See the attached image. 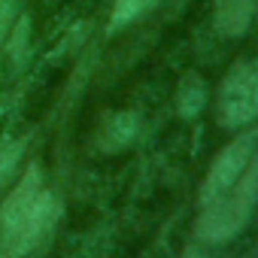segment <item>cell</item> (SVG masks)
Wrapping results in <instances>:
<instances>
[{
	"instance_id": "6da1fadb",
	"label": "cell",
	"mask_w": 258,
	"mask_h": 258,
	"mask_svg": "<svg viewBox=\"0 0 258 258\" xmlns=\"http://www.w3.org/2000/svg\"><path fill=\"white\" fill-rule=\"evenodd\" d=\"M58 216V201L34 164L0 204V258H25Z\"/></svg>"
},
{
	"instance_id": "7a4b0ae2",
	"label": "cell",
	"mask_w": 258,
	"mask_h": 258,
	"mask_svg": "<svg viewBox=\"0 0 258 258\" xmlns=\"http://www.w3.org/2000/svg\"><path fill=\"white\" fill-rule=\"evenodd\" d=\"M255 204H258V152L249 158V164L240 170L234 182H228L213 198L201 201L195 234L207 243H225L249 222Z\"/></svg>"
},
{
	"instance_id": "3957f363",
	"label": "cell",
	"mask_w": 258,
	"mask_h": 258,
	"mask_svg": "<svg viewBox=\"0 0 258 258\" xmlns=\"http://www.w3.org/2000/svg\"><path fill=\"white\" fill-rule=\"evenodd\" d=\"M258 118V58L228 70L216 94V121L222 127H246Z\"/></svg>"
},
{
	"instance_id": "277c9868",
	"label": "cell",
	"mask_w": 258,
	"mask_h": 258,
	"mask_svg": "<svg viewBox=\"0 0 258 258\" xmlns=\"http://www.w3.org/2000/svg\"><path fill=\"white\" fill-rule=\"evenodd\" d=\"M31 61V19H16L10 37L0 46V109L10 106L25 82V70Z\"/></svg>"
},
{
	"instance_id": "5b68a950",
	"label": "cell",
	"mask_w": 258,
	"mask_h": 258,
	"mask_svg": "<svg viewBox=\"0 0 258 258\" xmlns=\"http://www.w3.org/2000/svg\"><path fill=\"white\" fill-rule=\"evenodd\" d=\"M255 7L258 0H216V13H213L216 31L225 37H240L252 22Z\"/></svg>"
},
{
	"instance_id": "8992f818",
	"label": "cell",
	"mask_w": 258,
	"mask_h": 258,
	"mask_svg": "<svg viewBox=\"0 0 258 258\" xmlns=\"http://www.w3.org/2000/svg\"><path fill=\"white\" fill-rule=\"evenodd\" d=\"M134 131H137V115L134 112L112 115V121H106V131H103V149H121L124 143H131Z\"/></svg>"
},
{
	"instance_id": "52a82bcc",
	"label": "cell",
	"mask_w": 258,
	"mask_h": 258,
	"mask_svg": "<svg viewBox=\"0 0 258 258\" xmlns=\"http://www.w3.org/2000/svg\"><path fill=\"white\" fill-rule=\"evenodd\" d=\"M158 4V0H115V7H112V16H109V28L118 31L124 25H131L134 19H140L146 10H152Z\"/></svg>"
},
{
	"instance_id": "ba28073f",
	"label": "cell",
	"mask_w": 258,
	"mask_h": 258,
	"mask_svg": "<svg viewBox=\"0 0 258 258\" xmlns=\"http://www.w3.org/2000/svg\"><path fill=\"white\" fill-rule=\"evenodd\" d=\"M204 106V82L198 73H185L179 82V109L182 115H195Z\"/></svg>"
},
{
	"instance_id": "9c48e42d",
	"label": "cell",
	"mask_w": 258,
	"mask_h": 258,
	"mask_svg": "<svg viewBox=\"0 0 258 258\" xmlns=\"http://www.w3.org/2000/svg\"><path fill=\"white\" fill-rule=\"evenodd\" d=\"M25 152V140L19 137H0V185H7L13 170L19 167V158Z\"/></svg>"
},
{
	"instance_id": "30bf717a",
	"label": "cell",
	"mask_w": 258,
	"mask_h": 258,
	"mask_svg": "<svg viewBox=\"0 0 258 258\" xmlns=\"http://www.w3.org/2000/svg\"><path fill=\"white\" fill-rule=\"evenodd\" d=\"M16 25V0H0V46Z\"/></svg>"
},
{
	"instance_id": "8fae6325",
	"label": "cell",
	"mask_w": 258,
	"mask_h": 258,
	"mask_svg": "<svg viewBox=\"0 0 258 258\" xmlns=\"http://www.w3.org/2000/svg\"><path fill=\"white\" fill-rule=\"evenodd\" d=\"M182 258H204V255H201V249H195V246H188V249H185V255H182Z\"/></svg>"
}]
</instances>
